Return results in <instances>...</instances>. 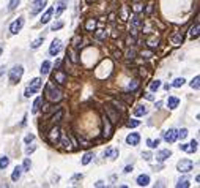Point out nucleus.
<instances>
[{
	"label": "nucleus",
	"mask_w": 200,
	"mask_h": 188,
	"mask_svg": "<svg viewBox=\"0 0 200 188\" xmlns=\"http://www.w3.org/2000/svg\"><path fill=\"white\" fill-rule=\"evenodd\" d=\"M46 97H47L49 101H54V103H58V101H61V98H63L61 90L57 89L54 84H47V86H46Z\"/></svg>",
	"instance_id": "obj_1"
},
{
	"label": "nucleus",
	"mask_w": 200,
	"mask_h": 188,
	"mask_svg": "<svg viewBox=\"0 0 200 188\" xmlns=\"http://www.w3.org/2000/svg\"><path fill=\"white\" fill-rule=\"evenodd\" d=\"M22 74H24V67L22 65H16V67H13L10 70V82L11 84H17L21 81Z\"/></svg>",
	"instance_id": "obj_2"
},
{
	"label": "nucleus",
	"mask_w": 200,
	"mask_h": 188,
	"mask_svg": "<svg viewBox=\"0 0 200 188\" xmlns=\"http://www.w3.org/2000/svg\"><path fill=\"white\" fill-rule=\"evenodd\" d=\"M41 84H43V82H41V79H40V78H35V79H32L30 86L25 89V97L29 98L30 95H33V93H36V92H38V90L41 89Z\"/></svg>",
	"instance_id": "obj_3"
},
{
	"label": "nucleus",
	"mask_w": 200,
	"mask_h": 188,
	"mask_svg": "<svg viewBox=\"0 0 200 188\" xmlns=\"http://www.w3.org/2000/svg\"><path fill=\"white\" fill-rule=\"evenodd\" d=\"M192 168H194V163L191 161V160H188V158L181 160V161H178V164H177V169H178L180 172H183V174L192 171Z\"/></svg>",
	"instance_id": "obj_4"
},
{
	"label": "nucleus",
	"mask_w": 200,
	"mask_h": 188,
	"mask_svg": "<svg viewBox=\"0 0 200 188\" xmlns=\"http://www.w3.org/2000/svg\"><path fill=\"white\" fill-rule=\"evenodd\" d=\"M24 24H25V19L24 17H17V19L10 25V32L13 33V35H17L21 30H22V27H24Z\"/></svg>",
	"instance_id": "obj_5"
},
{
	"label": "nucleus",
	"mask_w": 200,
	"mask_h": 188,
	"mask_svg": "<svg viewBox=\"0 0 200 188\" xmlns=\"http://www.w3.org/2000/svg\"><path fill=\"white\" fill-rule=\"evenodd\" d=\"M177 131L178 130H175V128H169L167 131H164V141H167V142H175V141L178 139Z\"/></svg>",
	"instance_id": "obj_6"
},
{
	"label": "nucleus",
	"mask_w": 200,
	"mask_h": 188,
	"mask_svg": "<svg viewBox=\"0 0 200 188\" xmlns=\"http://www.w3.org/2000/svg\"><path fill=\"white\" fill-rule=\"evenodd\" d=\"M140 142V135L139 133H129L128 135V138H126V144L128 146H137Z\"/></svg>",
	"instance_id": "obj_7"
},
{
	"label": "nucleus",
	"mask_w": 200,
	"mask_h": 188,
	"mask_svg": "<svg viewBox=\"0 0 200 188\" xmlns=\"http://www.w3.org/2000/svg\"><path fill=\"white\" fill-rule=\"evenodd\" d=\"M180 149L184 150V152H188V153H194L195 150H197V141L192 139V141H191V144H181Z\"/></svg>",
	"instance_id": "obj_8"
},
{
	"label": "nucleus",
	"mask_w": 200,
	"mask_h": 188,
	"mask_svg": "<svg viewBox=\"0 0 200 188\" xmlns=\"http://www.w3.org/2000/svg\"><path fill=\"white\" fill-rule=\"evenodd\" d=\"M60 51H61V41L60 40H54L52 44H51V48H49V54L51 55H57Z\"/></svg>",
	"instance_id": "obj_9"
},
{
	"label": "nucleus",
	"mask_w": 200,
	"mask_h": 188,
	"mask_svg": "<svg viewBox=\"0 0 200 188\" xmlns=\"http://www.w3.org/2000/svg\"><path fill=\"white\" fill-rule=\"evenodd\" d=\"M47 5V2L46 0H36V3H35V6H33V10H32V16H35V14H38L44 6Z\"/></svg>",
	"instance_id": "obj_10"
},
{
	"label": "nucleus",
	"mask_w": 200,
	"mask_h": 188,
	"mask_svg": "<svg viewBox=\"0 0 200 188\" xmlns=\"http://www.w3.org/2000/svg\"><path fill=\"white\" fill-rule=\"evenodd\" d=\"M104 136L106 138L112 136V123H111V119L107 117H104Z\"/></svg>",
	"instance_id": "obj_11"
},
{
	"label": "nucleus",
	"mask_w": 200,
	"mask_h": 188,
	"mask_svg": "<svg viewBox=\"0 0 200 188\" xmlns=\"http://www.w3.org/2000/svg\"><path fill=\"white\" fill-rule=\"evenodd\" d=\"M52 14H54V8H52V6H49L47 10H46V13H44V14L41 16V24H47V22L51 21Z\"/></svg>",
	"instance_id": "obj_12"
},
{
	"label": "nucleus",
	"mask_w": 200,
	"mask_h": 188,
	"mask_svg": "<svg viewBox=\"0 0 200 188\" xmlns=\"http://www.w3.org/2000/svg\"><path fill=\"white\" fill-rule=\"evenodd\" d=\"M49 139L52 141V142H57V141L60 139V128H58V127H54V128L51 130Z\"/></svg>",
	"instance_id": "obj_13"
},
{
	"label": "nucleus",
	"mask_w": 200,
	"mask_h": 188,
	"mask_svg": "<svg viewBox=\"0 0 200 188\" xmlns=\"http://www.w3.org/2000/svg\"><path fill=\"white\" fill-rule=\"evenodd\" d=\"M137 185H139V186H147V185H150V175H147V174L139 175V177H137Z\"/></svg>",
	"instance_id": "obj_14"
},
{
	"label": "nucleus",
	"mask_w": 200,
	"mask_h": 188,
	"mask_svg": "<svg viewBox=\"0 0 200 188\" xmlns=\"http://www.w3.org/2000/svg\"><path fill=\"white\" fill-rule=\"evenodd\" d=\"M131 24H132V29L134 30H139V29H142V27H143V21L140 19L139 16H134L132 19H131Z\"/></svg>",
	"instance_id": "obj_15"
},
{
	"label": "nucleus",
	"mask_w": 200,
	"mask_h": 188,
	"mask_svg": "<svg viewBox=\"0 0 200 188\" xmlns=\"http://www.w3.org/2000/svg\"><path fill=\"white\" fill-rule=\"evenodd\" d=\"M104 155H106L107 158H117V157H118V149H117V147H107L106 152H104Z\"/></svg>",
	"instance_id": "obj_16"
},
{
	"label": "nucleus",
	"mask_w": 200,
	"mask_h": 188,
	"mask_svg": "<svg viewBox=\"0 0 200 188\" xmlns=\"http://www.w3.org/2000/svg\"><path fill=\"white\" fill-rule=\"evenodd\" d=\"M54 81H57V84L63 86V84H65V81H66V74L63 73V71H57L55 76H54Z\"/></svg>",
	"instance_id": "obj_17"
},
{
	"label": "nucleus",
	"mask_w": 200,
	"mask_h": 188,
	"mask_svg": "<svg viewBox=\"0 0 200 188\" xmlns=\"http://www.w3.org/2000/svg\"><path fill=\"white\" fill-rule=\"evenodd\" d=\"M178 105H180V100H178L177 97H169V100H167V106H169V109H177Z\"/></svg>",
	"instance_id": "obj_18"
},
{
	"label": "nucleus",
	"mask_w": 200,
	"mask_h": 188,
	"mask_svg": "<svg viewBox=\"0 0 200 188\" xmlns=\"http://www.w3.org/2000/svg\"><path fill=\"white\" fill-rule=\"evenodd\" d=\"M147 112H148V109H147V106H143V105H137V106H135V109H134V114L137 116V117L145 116Z\"/></svg>",
	"instance_id": "obj_19"
},
{
	"label": "nucleus",
	"mask_w": 200,
	"mask_h": 188,
	"mask_svg": "<svg viewBox=\"0 0 200 188\" xmlns=\"http://www.w3.org/2000/svg\"><path fill=\"white\" fill-rule=\"evenodd\" d=\"M172 155V152H170V150L169 149H166V150H159V152H158V160H159V161H164V160H167L169 157Z\"/></svg>",
	"instance_id": "obj_20"
},
{
	"label": "nucleus",
	"mask_w": 200,
	"mask_h": 188,
	"mask_svg": "<svg viewBox=\"0 0 200 188\" xmlns=\"http://www.w3.org/2000/svg\"><path fill=\"white\" fill-rule=\"evenodd\" d=\"M21 174H22V168H21V166H16L14 171H13V174H11V180H13V182H17V180L21 179Z\"/></svg>",
	"instance_id": "obj_21"
},
{
	"label": "nucleus",
	"mask_w": 200,
	"mask_h": 188,
	"mask_svg": "<svg viewBox=\"0 0 200 188\" xmlns=\"http://www.w3.org/2000/svg\"><path fill=\"white\" fill-rule=\"evenodd\" d=\"M51 67H52V63L49 62V60H44L43 63H41V74H47L49 73V70H51Z\"/></svg>",
	"instance_id": "obj_22"
},
{
	"label": "nucleus",
	"mask_w": 200,
	"mask_h": 188,
	"mask_svg": "<svg viewBox=\"0 0 200 188\" xmlns=\"http://www.w3.org/2000/svg\"><path fill=\"white\" fill-rule=\"evenodd\" d=\"M198 30H200V24L197 22L194 27H191V30H189V36H191V38H197V36H198Z\"/></svg>",
	"instance_id": "obj_23"
},
{
	"label": "nucleus",
	"mask_w": 200,
	"mask_h": 188,
	"mask_svg": "<svg viewBox=\"0 0 200 188\" xmlns=\"http://www.w3.org/2000/svg\"><path fill=\"white\" fill-rule=\"evenodd\" d=\"M43 41H44V36H40V38H36V40L30 44V48H32V49H38L40 46L43 44Z\"/></svg>",
	"instance_id": "obj_24"
},
{
	"label": "nucleus",
	"mask_w": 200,
	"mask_h": 188,
	"mask_svg": "<svg viewBox=\"0 0 200 188\" xmlns=\"http://www.w3.org/2000/svg\"><path fill=\"white\" fill-rule=\"evenodd\" d=\"M19 3H21V0H10V3H8V11L16 10V8L19 6Z\"/></svg>",
	"instance_id": "obj_25"
},
{
	"label": "nucleus",
	"mask_w": 200,
	"mask_h": 188,
	"mask_svg": "<svg viewBox=\"0 0 200 188\" xmlns=\"http://www.w3.org/2000/svg\"><path fill=\"white\" fill-rule=\"evenodd\" d=\"M93 158H95V155H93V153H85V155L82 157V164H84V166H87V164H88L90 161H92Z\"/></svg>",
	"instance_id": "obj_26"
},
{
	"label": "nucleus",
	"mask_w": 200,
	"mask_h": 188,
	"mask_svg": "<svg viewBox=\"0 0 200 188\" xmlns=\"http://www.w3.org/2000/svg\"><path fill=\"white\" fill-rule=\"evenodd\" d=\"M8 164H10V158H8V157H2V158H0V169H6Z\"/></svg>",
	"instance_id": "obj_27"
},
{
	"label": "nucleus",
	"mask_w": 200,
	"mask_h": 188,
	"mask_svg": "<svg viewBox=\"0 0 200 188\" xmlns=\"http://www.w3.org/2000/svg\"><path fill=\"white\" fill-rule=\"evenodd\" d=\"M188 135H189V133H188V130H186V128H181L180 131H177V138H180L181 141L186 139V138H188Z\"/></svg>",
	"instance_id": "obj_28"
},
{
	"label": "nucleus",
	"mask_w": 200,
	"mask_h": 188,
	"mask_svg": "<svg viewBox=\"0 0 200 188\" xmlns=\"http://www.w3.org/2000/svg\"><path fill=\"white\" fill-rule=\"evenodd\" d=\"M147 146L150 149H156L159 146V139H147Z\"/></svg>",
	"instance_id": "obj_29"
},
{
	"label": "nucleus",
	"mask_w": 200,
	"mask_h": 188,
	"mask_svg": "<svg viewBox=\"0 0 200 188\" xmlns=\"http://www.w3.org/2000/svg\"><path fill=\"white\" fill-rule=\"evenodd\" d=\"M60 144L65 147V149H71V142H69V139H68V136H61V139H60Z\"/></svg>",
	"instance_id": "obj_30"
},
{
	"label": "nucleus",
	"mask_w": 200,
	"mask_h": 188,
	"mask_svg": "<svg viewBox=\"0 0 200 188\" xmlns=\"http://www.w3.org/2000/svg\"><path fill=\"white\" fill-rule=\"evenodd\" d=\"M200 76H195L192 81H191V87H192V89H195V90H198L200 89Z\"/></svg>",
	"instance_id": "obj_31"
},
{
	"label": "nucleus",
	"mask_w": 200,
	"mask_h": 188,
	"mask_svg": "<svg viewBox=\"0 0 200 188\" xmlns=\"http://www.w3.org/2000/svg\"><path fill=\"white\" fill-rule=\"evenodd\" d=\"M177 186H178V188H181V186L188 188V186H189V180H188V179H180V180L177 182Z\"/></svg>",
	"instance_id": "obj_32"
},
{
	"label": "nucleus",
	"mask_w": 200,
	"mask_h": 188,
	"mask_svg": "<svg viewBox=\"0 0 200 188\" xmlns=\"http://www.w3.org/2000/svg\"><path fill=\"white\" fill-rule=\"evenodd\" d=\"M186 81H184V78H177L175 81H174V84H172V87H181V86H183V84H184Z\"/></svg>",
	"instance_id": "obj_33"
},
{
	"label": "nucleus",
	"mask_w": 200,
	"mask_h": 188,
	"mask_svg": "<svg viewBox=\"0 0 200 188\" xmlns=\"http://www.w3.org/2000/svg\"><path fill=\"white\" fill-rule=\"evenodd\" d=\"M65 8H66V2H60V3H58V8H57V11H55V16H60L61 11H65Z\"/></svg>",
	"instance_id": "obj_34"
},
{
	"label": "nucleus",
	"mask_w": 200,
	"mask_h": 188,
	"mask_svg": "<svg viewBox=\"0 0 200 188\" xmlns=\"http://www.w3.org/2000/svg\"><path fill=\"white\" fill-rule=\"evenodd\" d=\"M41 103H43V98H36V100H35V103H33L32 112H36V111H38V109H40V105H41Z\"/></svg>",
	"instance_id": "obj_35"
},
{
	"label": "nucleus",
	"mask_w": 200,
	"mask_h": 188,
	"mask_svg": "<svg viewBox=\"0 0 200 188\" xmlns=\"http://www.w3.org/2000/svg\"><path fill=\"white\" fill-rule=\"evenodd\" d=\"M126 125H128V128H137V127L140 125V122H139V120H135V119H132V120H129Z\"/></svg>",
	"instance_id": "obj_36"
},
{
	"label": "nucleus",
	"mask_w": 200,
	"mask_h": 188,
	"mask_svg": "<svg viewBox=\"0 0 200 188\" xmlns=\"http://www.w3.org/2000/svg\"><path fill=\"white\" fill-rule=\"evenodd\" d=\"M159 87H161V81H158V79H156V81H153V82H151L150 90H151V92H154V90H158Z\"/></svg>",
	"instance_id": "obj_37"
},
{
	"label": "nucleus",
	"mask_w": 200,
	"mask_h": 188,
	"mask_svg": "<svg viewBox=\"0 0 200 188\" xmlns=\"http://www.w3.org/2000/svg\"><path fill=\"white\" fill-rule=\"evenodd\" d=\"M30 166H32V163H30V158H25V160H24V164H22V171H29V169H30Z\"/></svg>",
	"instance_id": "obj_38"
},
{
	"label": "nucleus",
	"mask_w": 200,
	"mask_h": 188,
	"mask_svg": "<svg viewBox=\"0 0 200 188\" xmlns=\"http://www.w3.org/2000/svg\"><path fill=\"white\" fill-rule=\"evenodd\" d=\"M63 27V22L61 21H57V22H54L52 25H51V30H58V29H61Z\"/></svg>",
	"instance_id": "obj_39"
},
{
	"label": "nucleus",
	"mask_w": 200,
	"mask_h": 188,
	"mask_svg": "<svg viewBox=\"0 0 200 188\" xmlns=\"http://www.w3.org/2000/svg\"><path fill=\"white\" fill-rule=\"evenodd\" d=\"M61 117H63V111H61V109H58V111H57V114L52 117V120H54V122H58Z\"/></svg>",
	"instance_id": "obj_40"
},
{
	"label": "nucleus",
	"mask_w": 200,
	"mask_h": 188,
	"mask_svg": "<svg viewBox=\"0 0 200 188\" xmlns=\"http://www.w3.org/2000/svg\"><path fill=\"white\" fill-rule=\"evenodd\" d=\"M158 43H159L158 38H151V40H148V46H150V48H156Z\"/></svg>",
	"instance_id": "obj_41"
},
{
	"label": "nucleus",
	"mask_w": 200,
	"mask_h": 188,
	"mask_svg": "<svg viewBox=\"0 0 200 188\" xmlns=\"http://www.w3.org/2000/svg\"><path fill=\"white\" fill-rule=\"evenodd\" d=\"M107 112H109V116H111V119H112V122H117V119H118V116L115 114V112L111 109V108H107Z\"/></svg>",
	"instance_id": "obj_42"
},
{
	"label": "nucleus",
	"mask_w": 200,
	"mask_h": 188,
	"mask_svg": "<svg viewBox=\"0 0 200 188\" xmlns=\"http://www.w3.org/2000/svg\"><path fill=\"white\" fill-rule=\"evenodd\" d=\"M36 150V146H29V147H25V153L27 155H30V153H33Z\"/></svg>",
	"instance_id": "obj_43"
},
{
	"label": "nucleus",
	"mask_w": 200,
	"mask_h": 188,
	"mask_svg": "<svg viewBox=\"0 0 200 188\" xmlns=\"http://www.w3.org/2000/svg\"><path fill=\"white\" fill-rule=\"evenodd\" d=\"M96 38H98V40H104V38H106V32L98 30V32H96Z\"/></svg>",
	"instance_id": "obj_44"
},
{
	"label": "nucleus",
	"mask_w": 200,
	"mask_h": 188,
	"mask_svg": "<svg viewBox=\"0 0 200 188\" xmlns=\"http://www.w3.org/2000/svg\"><path fill=\"white\" fill-rule=\"evenodd\" d=\"M137 86H139V82H137V81H131V82H129V86H128V89H129V90H134V89H137Z\"/></svg>",
	"instance_id": "obj_45"
},
{
	"label": "nucleus",
	"mask_w": 200,
	"mask_h": 188,
	"mask_svg": "<svg viewBox=\"0 0 200 188\" xmlns=\"http://www.w3.org/2000/svg\"><path fill=\"white\" fill-rule=\"evenodd\" d=\"M95 25H96V22L92 19V21H88V22H87V29H88V30H93V29H95Z\"/></svg>",
	"instance_id": "obj_46"
},
{
	"label": "nucleus",
	"mask_w": 200,
	"mask_h": 188,
	"mask_svg": "<svg viewBox=\"0 0 200 188\" xmlns=\"http://www.w3.org/2000/svg\"><path fill=\"white\" fill-rule=\"evenodd\" d=\"M69 55H71V60H72V62L76 63V62H77V55H76V52H74V51L71 49V51H69Z\"/></svg>",
	"instance_id": "obj_47"
},
{
	"label": "nucleus",
	"mask_w": 200,
	"mask_h": 188,
	"mask_svg": "<svg viewBox=\"0 0 200 188\" xmlns=\"http://www.w3.org/2000/svg\"><path fill=\"white\" fill-rule=\"evenodd\" d=\"M181 41H183V36H180V35H177L175 38H174V43H175V44H180Z\"/></svg>",
	"instance_id": "obj_48"
},
{
	"label": "nucleus",
	"mask_w": 200,
	"mask_h": 188,
	"mask_svg": "<svg viewBox=\"0 0 200 188\" xmlns=\"http://www.w3.org/2000/svg\"><path fill=\"white\" fill-rule=\"evenodd\" d=\"M142 157H143L145 160H147V161H150V160H151V153H150V152H143V153H142Z\"/></svg>",
	"instance_id": "obj_49"
},
{
	"label": "nucleus",
	"mask_w": 200,
	"mask_h": 188,
	"mask_svg": "<svg viewBox=\"0 0 200 188\" xmlns=\"http://www.w3.org/2000/svg\"><path fill=\"white\" fill-rule=\"evenodd\" d=\"M35 139V136L33 135H29V136H25V144H29V142H32V141Z\"/></svg>",
	"instance_id": "obj_50"
},
{
	"label": "nucleus",
	"mask_w": 200,
	"mask_h": 188,
	"mask_svg": "<svg viewBox=\"0 0 200 188\" xmlns=\"http://www.w3.org/2000/svg\"><path fill=\"white\" fill-rule=\"evenodd\" d=\"M134 55H135V51H134V49H129V51H128V59H134Z\"/></svg>",
	"instance_id": "obj_51"
},
{
	"label": "nucleus",
	"mask_w": 200,
	"mask_h": 188,
	"mask_svg": "<svg viewBox=\"0 0 200 188\" xmlns=\"http://www.w3.org/2000/svg\"><path fill=\"white\" fill-rule=\"evenodd\" d=\"M114 105H115V106H118V108H120V109H125V105H123V103H120V101H117V100L114 101Z\"/></svg>",
	"instance_id": "obj_52"
},
{
	"label": "nucleus",
	"mask_w": 200,
	"mask_h": 188,
	"mask_svg": "<svg viewBox=\"0 0 200 188\" xmlns=\"http://www.w3.org/2000/svg\"><path fill=\"white\" fill-rule=\"evenodd\" d=\"M140 10H142V5H135V6H134V11H135V13L140 11Z\"/></svg>",
	"instance_id": "obj_53"
},
{
	"label": "nucleus",
	"mask_w": 200,
	"mask_h": 188,
	"mask_svg": "<svg viewBox=\"0 0 200 188\" xmlns=\"http://www.w3.org/2000/svg\"><path fill=\"white\" fill-rule=\"evenodd\" d=\"M132 171V166H126L125 168V172H131Z\"/></svg>",
	"instance_id": "obj_54"
},
{
	"label": "nucleus",
	"mask_w": 200,
	"mask_h": 188,
	"mask_svg": "<svg viewBox=\"0 0 200 188\" xmlns=\"http://www.w3.org/2000/svg\"><path fill=\"white\" fill-rule=\"evenodd\" d=\"M145 98H147V100H153V95H151V93H145Z\"/></svg>",
	"instance_id": "obj_55"
},
{
	"label": "nucleus",
	"mask_w": 200,
	"mask_h": 188,
	"mask_svg": "<svg viewBox=\"0 0 200 188\" xmlns=\"http://www.w3.org/2000/svg\"><path fill=\"white\" fill-rule=\"evenodd\" d=\"M96 186H104V182H103V180H98V182H96Z\"/></svg>",
	"instance_id": "obj_56"
},
{
	"label": "nucleus",
	"mask_w": 200,
	"mask_h": 188,
	"mask_svg": "<svg viewBox=\"0 0 200 188\" xmlns=\"http://www.w3.org/2000/svg\"><path fill=\"white\" fill-rule=\"evenodd\" d=\"M2 51H3V49H2V46H0V55H2Z\"/></svg>",
	"instance_id": "obj_57"
},
{
	"label": "nucleus",
	"mask_w": 200,
	"mask_h": 188,
	"mask_svg": "<svg viewBox=\"0 0 200 188\" xmlns=\"http://www.w3.org/2000/svg\"><path fill=\"white\" fill-rule=\"evenodd\" d=\"M32 2H36V0H32Z\"/></svg>",
	"instance_id": "obj_58"
}]
</instances>
